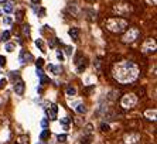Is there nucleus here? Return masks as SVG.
I'll return each instance as SVG.
<instances>
[{
	"mask_svg": "<svg viewBox=\"0 0 157 144\" xmlns=\"http://www.w3.org/2000/svg\"><path fill=\"white\" fill-rule=\"evenodd\" d=\"M139 67L132 61H120L112 68V76L122 85L135 82L139 76Z\"/></svg>",
	"mask_w": 157,
	"mask_h": 144,
	"instance_id": "obj_1",
	"label": "nucleus"
},
{
	"mask_svg": "<svg viewBox=\"0 0 157 144\" xmlns=\"http://www.w3.org/2000/svg\"><path fill=\"white\" fill-rule=\"evenodd\" d=\"M105 27L110 31V33H115V34H119V33H123L127 30L129 27V21L123 19V17H110L105 21Z\"/></svg>",
	"mask_w": 157,
	"mask_h": 144,
	"instance_id": "obj_2",
	"label": "nucleus"
},
{
	"mask_svg": "<svg viewBox=\"0 0 157 144\" xmlns=\"http://www.w3.org/2000/svg\"><path fill=\"white\" fill-rule=\"evenodd\" d=\"M112 11L116 16H129L130 13H133V6L129 1H122V3H116L112 7Z\"/></svg>",
	"mask_w": 157,
	"mask_h": 144,
	"instance_id": "obj_3",
	"label": "nucleus"
},
{
	"mask_svg": "<svg viewBox=\"0 0 157 144\" xmlns=\"http://www.w3.org/2000/svg\"><path fill=\"white\" fill-rule=\"evenodd\" d=\"M139 35H140V31H139V28L136 27H130L125 34H123V37H122V41L125 43V44H130V43H135L137 38H139Z\"/></svg>",
	"mask_w": 157,
	"mask_h": 144,
	"instance_id": "obj_4",
	"label": "nucleus"
},
{
	"mask_svg": "<svg viewBox=\"0 0 157 144\" xmlns=\"http://www.w3.org/2000/svg\"><path fill=\"white\" fill-rule=\"evenodd\" d=\"M136 103H137V98L136 95H133V93H126L120 99V106L123 109H132L133 106H136Z\"/></svg>",
	"mask_w": 157,
	"mask_h": 144,
	"instance_id": "obj_5",
	"label": "nucleus"
},
{
	"mask_svg": "<svg viewBox=\"0 0 157 144\" xmlns=\"http://www.w3.org/2000/svg\"><path fill=\"white\" fill-rule=\"evenodd\" d=\"M156 50H157V44L154 38H147L146 41L143 43V45H142V51L144 54H153V52H156Z\"/></svg>",
	"mask_w": 157,
	"mask_h": 144,
	"instance_id": "obj_6",
	"label": "nucleus"
},
{
	"mask_svg": "<svg viewBox=\"0 0 157 144\" xmlns=\"http://www.w3.org/2000/svg\"><path fill=\"white\" fill-rule=\"evenodd\" d=\"M57 114H58V106L55 103H51L47 107V116H48V119H55Z\"/></svg>",
	"mask_w": 157,
	"mask_h": 144,
	"instance_id": "obj_7",
	"label": "nucleus"
},
{
	"mask_svg": "<svg viewBox=\"0 0 157 144\" xmlns=\"http://www.w3.org/2000/svg\"><path fill=\"white\" fill-rule=\"evenodd\" d=\"M75 64H76V69H78V72H84V69L86 68V58H82V55H78L76 56Z\"/></svg>",
	"mask_w": 157,
	"mask_h": 144,
	"instance_id": "obj_8",
	"label": "nucleus"
},
{
	"mask_svg": "<svg viewBox=\"0 0 157 144\" xmlns=\"http://www.w3.org/2000/svg\"><path fill=\"white\" fill-rule=\"evenodd\" d=\"M140 140V136L137 133H130V134H126L125 136V141L127 144H133V143H137Z\"/></svg>",
	"mask_w": 157,
	"mask_h": 144,
	"instance_id": "obj_9",
	"label": "nucleus"
},
{
	"mask_svg": "<svg viewBox=\"0 0 157 144\" xmlns=\"http://www.w3.org/2000/svg\"><path fill=\"white\" fill-rule=\"evenodd\" d=\"M24 82L23 81H17V82H14V92H16V95H23L24 93Z\"/></svg>",
	"mask_w": 157,
	"mask_h": 144,
	"instance_id": "obj_10",
	"label": "nucleus"
},
{
	"mask_svg": "<svg viewBox=\"0 0 157 144\" xmlns=\"http://www.w3.org/2000/svg\"><path fill=\"white\" fill-rule=\"evenodd\" d=\"M68 34H69V37L72 38L74 41H78V38H79V30H78V28L72 27V28L68 31Z\"/></svg>",
	"mask_w": 157,
	"mask_h": 144,
	"instance_id": "obj_11",
	"label": "nucleus"
},
{
	"mask_svg": "<svg viewBox=\"0 0 157 144\" xmlns=\"http://www.w3.org/2000/svg\"><path fill=\"white\" fill-rule=\"evenodd\" d=\"M48 71H51L52 74H55V75H60V74L63 72V68L58 67V65H52V64H50V65H48Z\"/></svg>",
	"mask_w": 157,
	"mask_h": 144,
	"instance_id": "obj_12",
	"label": "nucleus"
},
{
	"mask_svg": "<svg viewBox=\"0 0 157 144\" xmlns=\"http://www.w3.org/2000/svg\"><path fill=\"white\" fill-rule=\"evenodd\" d=\"M27 59H33V55L30 54V52L21 51V54H20V61H21V62H26Z\"/></svg>",
	"mask_w": 157,
	"mask_h": 144,
	"instance_id": "obj_13",
	"label": "nucleus"
},
{
	"mask_svg": "<svg viewBox=\"0 0 157 144\" xmlns=\"http://www.w3.org/2000/svg\"><path fill=\"white\" fill-rule=\"evenodd\" d=\"M156 113H157L156 109H153V110H147L146 112V117L149 119V120H156Z\"/></svg>",
	"mask_w": 157,
	"mask_h": 144,
	"instance_id": "obj_14",
	"label": "nucleus"
},
{
	"mask_svg": "<svg viewBox=\"0 0 157 144\" xmlns=\"http://www.w3.org/2000/svg\"><path fill=\"white\" fill-rule=\"evenodd\" d=\"M60 123L64 126V129H65V130H68V129H69V119H68V117H64V119H61Z\"/></svg>",
	"mask_w": 157,
	"mask_h": 144,
	"instance_id": "obj_15",
	"label": "nucleus"
},
{
	"mask_svg": "<svg viewBox=\"0 0 157 144\" xmlns=\"http://www.w3.org/2000/svg\"><path fill=\"white\" fill-rule=\"evenodd\" d=\"M48 137H50V130H47V129H45V130H44V132L40 134V138H41L42 141H45Z\"/></svg>",
	"mask_w": 157,
	"mask_h": 144,
	"instance_id": "obj_16",
	"label": "nucleus"
},
{
	"mask_svg": "<svg viewBox=\"0 0 157 144\" xmlns=\"http://www.w3.org/2000/svg\"><path fill=\"white\" fill-rule=\"evenodd\" d=\"M75 93H76V89L74 88V86H68L67 88V95L68 96H75Z\"/></svg>",
	"mask_w": 157,
	"mask_h": 144,
	"instance_id": "obj_17",
	"label": "nucleus"
},
{
	"mask_svg": "<svg viewBox=\"0 0 157 144\" xmlns=\"http://www.w3.org/2000/svg\"><path fill=\"white\" fill-rule=\"evenodd\" d=\"M35 45H37V47H38L40 50H41L42 52H45V51H47V50H45V47H44V43H42V40H40V38H38V40L35 41Z\"/></svg>",
	"mask_w": 157,
	"mask_h": 144,
	"instance_id": "obj_18",
	"label": "nucleus"
},
{
	"mask_svg": "<svg viewBox=\"0 0 157 144\" xmlns=\"http://www.w3.org/2000/svg\"><path fill=\"white\" fill-rule=\"evenodd\" d=\"M75 109H76V112H78V113H81V114L86 112V107H85L84 105H81V103H78V106H75Z\"/></svg>",
	"mask_w": 157,
	"mask_h": 144,
	"instance_id": "obj_19",
	"label": "nucleus"
},
{
	"mask_svg": "<svg viewBox=\"0 0 157 144\" xmlns=\"http://www.w3.org/2000/svg\"><path fill=\"white\" fill-rule=\"evenodd\" d=\"M23 34H24L26 37L30 35V25H28V24H24V25H23Z\"/></svg>",
	"mask_w": 157,
	"mask_h": 144,
	"instance_id": "obj_20",
	"label": "nucleus"
},
{
	"mask_svg": "<svg viewBox=\"0 0 157 144\" xmlns=\"http://www.w3.org/2000/svg\"><path fill=\"white\" fill-rule=\"evenodd\" d=\"M10 31H4V33L1 34V38H0V40H3V41H9V40H10Z\"/></svg>",
	"mask_w": 157,
	"mask_h": 144,
	"instance_id": "obj_21",
	"label": "nucleus"
},
{
	"mask_svg": "<svg viewBox=\"0 0 157 144\" xmlns=\"http://www.w3.org/2000/svg\"><path fill=\"white\" fill-rule=\"evenodd\" d=\"M92 143V137L91 136H85L84 138L81 140V144H91Z\"/></svg>",
	"mask_w": 157,
	"mask_h": 144,
	"instance_id": "obj_22",
	"label": "nucleus"
},
{
	"mask_svg": "<svg viewBox=\"0 0 157 144\" xmlns=\"http://www.w3.org/2000/svg\"><path fill=\"white\" fill-rule=\"evenodd\" d=\"M19 144H28V137H27V136L19 137Z\"/></svg>",
	"mask_w": 157,
	"mask_h": 144,
	"instance_id": "obj_23",
	"label": "nucleus"
},
{
	"mask_svg": "<svg viewBox=\"0 0 157 144\" xmlns=\"http://www.w3.org/2000/svg\"><path fill=\"white\" fill-rule=\"evenodd\" d=\"M13 11V4L11 3H6L4 4V13H11Z\"/></svg>",
	"mask_w": 157,
	"mask_h": 144,
	"instance_id": "obj_24",
	"label": "nucleus"
},
{
	"mask_svg": "<svg viewBox=\"0 0 157 144\" xmlns=\"http://www.w3.org/2000/svg\"><path fill=\"white\" fill-rule=\"evenodd\" d=\"M42 65H44V59H42V58L35 59V67H37V68H41Z\"/></svg>",
	"mask_w": 157,
	"mask_h": 144,
	"instance_id": "obj_25",
	"label": "nucleus"
},
{
	"mask_svg": "<svg viewBox=\"0 0 157 144\" xmlns=\"http://www.w3.org/2000/svg\"><path fill=\"white\" fill-rule=\"evenodd\" d=\"M101 129H102V132H109L110 129H109V124H106V123H102L101 124Z\"/></svg>",
	"mask_w": 157,
	"mask_h": 144,
	"instance_id": "obj_26",
	"label": "nucleus"
},
{
	"mask_svg": "<svg viewBox=\"0 0 157 144\" xmlns=\"http://www.w3.org/2000/svg\"><path fill=\"white\" fill-rule=\"evenodd\" d=\"M23 14H24V11H23V10H20L19 13H17V17H16V20H17V21H21V20H23Z\"/></svg>",
	"mask_w": 157,
	"mask_h": 144,
	"instance_id": "obj_27",
	"label": "nucleus"
},
{
	"mask_svg": "<svg viewBox=\"0 0 157 144\" xmlns=\"http://www.w3.org/2000/svg\"><path fill=\"white\" fill-rule=\"evenodd\" d=\"M37 76H38V78L45 76V75H44V71H42L41 68H37Z\"/></svg>",
	"mask_w": 157,
	"mask_h": 144,
	"instance_id": "obj_28",
	"label": "nucleus"
},
{
	"mask_svg": "<svg viewBox=\"0 0 157 144\" xmlns=\"http://www.w3.org/2000/svg\"><path fill=\"white\" fill-rule=\"evenodd\" d=\"M6 61H7V59H6L4 56H0V67H4V65H6Z\"/></svg>",
	"mask_w": 157,
	"mask_h": 144,
	"instance_id": "obj_29",
	"label": "nucleus"
},
{
	"mask_svg": "<svg viewBox=\"0 0 157 144\" xmlns=\"http://www.w3.org/2000/svg\"><path fill=\"white\" fill-rule=\"evenodd\" d=\"M6 50H7L9 52H11V51L14 50V45H13V44H7V45H6Z\"/></svg>",
	"mask_w": 157,
	"mask_h": 144,
	"instance_id": "obj_30",
	"label": "nucleus"
},
{
	"mask_svg": "<svg viewBox=\"0 0 157 144\" xmlns=\"http://www.w3.org/2000/svg\"><path fill=\"white\" fill-rule=\"evenodd\" d=\"M65 140H67V136H65V134H63V136L60 134V136H58V141H65Z\"/></svg>",
	"mask_w": 157,
	"mask_h": 144,
	"instance_id": "obj_31",
	"label": "nucleus"
},
{
	"mask_svg": "<svg viewBox=\"0 0 157 144\" xmlns=\"http://www.w3.org/2000/svg\"><path fill=\"white\" fill-rule=\"evenodd\" d=\"M57 58H58L60 61H64V55H63V52H60V51H58V52H57Z\"/></svg>",
	"mask_w": 157,
	"mask_h": 144,
	"instance_id": "obj_32",
	"label": "nucleus"
},
{
	"mask_svg": "<svg viewBox=\"0 0 157 144\" xmlns=\"http://www.w3.org/2000/svg\"><path fill=\"white\" fill-rule=\"evenodd\" d=\"M41 126L44 127V129H47V126H48V122H47V119H44V120H41Z\"/></svg>",
	"mask_w": 157,
	"mask_h": 144,
	"instance_id": "obj_33",
	"label": "nucleus"
},
{
	"mask_svg": "<svg viewBox=\"0 0 157 144\" xmlns=\"http://www.w3.org/2000/svg\"><path fill=\"white\" fill-rule=\"evenodd\" d=\"M65 52H67V54L69 55V54L72 52V48H71V47H65Z\"/></svg>",
	"mask_w": 157,
	"mask_h": 144,
	"instance_id": "obj_34",
	"label": "nucleus"
},
{
	"mask_svg": "<svg viewBox=\"0 0 157 144\" xmlns=\"http://www.w3.org/2000/svg\"><path fill=\"white\" fill-rule=\"evenodd\" d=\"M91 130H92V126H91V124H88V126H86V129H85V132L89 134V133H91Z\"/></svg>",
	"mask_w": 157,
	"mask_h": 144,
	"instance_id": "obj_35",
	"label": "nucleus"
},
{
	"mask_svg": "<svg viewBox=\"0 0 157 144\" xmlns=\"http://www.w3.org/2000/svg\"><path fill=\"white\" fill-rule=\"evenodd\" d=\"M4 86H6V81L4 79H0V89L4 88Z\"/></svg>",
	"mask_w": 157,
	"mask_h": 144,
	"instance_id": "obj_36",
	"label": "nucleus"
},
{
	"mask_svg": "<svg viewBox=\"0 0 157 144\" xmlns=\"http://www.w3.org/2000/svg\"><path fill=\"white\" fill-rule=\"evenodd\" d=\"M4 23H6V24H10V23H11V19H10V17H7V19H4Z\"/></svg>",
	"mask_w": 157,
	"mask_h": 144,
	"instance_id": "obj_37",
	"label": "nucleus"
},
{
	"mask_svg": "<svg viewBox=\"0 0 157 144\" xmlns=\"http://www.w3.org/2000/svg\"><path fill=\"white\" fill-rule=\"evenodd\" d=\"M31 3H33V4H38V3H40V0H31Z\"/></svg>",
	"mask_w": 157,
	"mask_h": 144,
	"instance_id": "obj_38",
	"label": "nucleus"
},
{
	"mask_svg": "<svg viewBox=\"0 0 157 144\" xmlns=\"http://www.w3.org/2000/svg\"><path fill=\"white\" fill-rule=\"evenodd\" d=\"M44 13H45V10H44V9H41V10H40V14H41L40 17H42V16H44Z\"/></svg>",
	"mask_w": 157,
	"mask_h": 144,
	"instance_id": "obj_39",
	"label": "nucleus"
},
{
	"mask_svg": "<svg viewBox=\"0 0 157 144\" xmlns=\"http://www.w3.org/2000/svg\"><path fill=\"white\" fill-rule=\"evenodd\" d=\"M0 3H6V0H0Z\"/></svg>",
	"mask_w": 157,
	"mask_h": 144,
	"instance_id": "obj_40",
	"label": "nucleus"
},
{
	"mask_svg": "<svg viewBox=\"0 0 157 144\" xmlns=\"http://www.w3.org/2000/svg\"><path fill=\"white\" fill-rule=\"evenodd\" d=\"M16 144H19V143H16Z\"/></svg>",
	"mask_w": 157,
	"mask_h": 144,
	"instance_id": "obj_41",
	"label": "nucleus"
}]
</instances>
